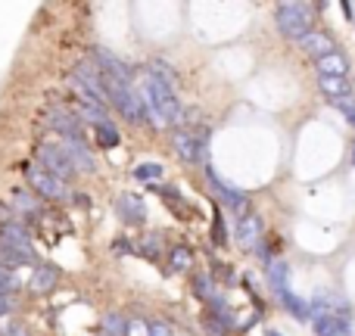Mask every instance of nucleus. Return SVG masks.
<instances>
[{
	"instance_id": "nucleus-1",
	"label": "nucleus",
	"mask_w": 355,
	"mask_h": 336,
	"mask_svg": "<svg viewBox=\"0 0 355 336\" xmlns=\"http://www.w3.org/2000/svg\"><path fill=\"white\" fill-rule=\"evenodd\" d=\"M144 100V109H147V118L156 125V128H168V125H184V109L175 97V87L166 85L159 75L147 72L141 75V87H137Z\"/></svg>"
},
{
	"instance_id": "nucleus-2",
	"label": "nucleus",
	"mask_w": 355,
	"mask_h": 336,
	"mask_svg": "<svg viewBox=\"0 0 355 336\" xmlns=\"http://www.w3.org/2000/svg\"><path fill=\"white\" fill-rule=\"evenodd\" d=\"M25 181H28V190L37 200H53V202L72 200V187H69L66 181H60V177H53L50 171H44L37 162L25 166Z\"/></svg>"
},
{
	"instance_id": "nucleus-3",
	"label": "nucleus",
	"mask_w": 355,
	"mask_h": 336,
	"mask_svg": "<svg viewBox=\"0 0 355 336\" xmlns=\"http://www.w3.org/2000/svg\"><path fill=\"white\" fill-rule=\"evenodd\" d=\"M275 19L281 35L290 37V41H302L312 31V6L306 3H277Z\"/></svg>"
},
{
	"instance_id": "nucleus-4",
	"label": "nucleus",
	"mask_w": 355,
	"mask_h": 336,
	"mask_svg": "<svg viewBox=\"0 0 355 336\" xmlns=\"http://www.w3.org/2000/svg\"><path fill=\"white\" fill-rule=\"evenodd\" d=\"M44 122H47V128L56 131L62 141H81V134H85V122H81L78 112L69 109V106H50Z\"/></svg>"
},
{
	"instance_id": "nucleus-5",
	"label": "nucleus",
	"mask_w": 355,
	"mask_h": 336,
	"mask_svg": "<svg viewBox=\"0 0 355 336\" xmlns=\"http://www.w3.org/2000/svg\"><path fill=\"white\" fill-rule=\"evenodd\" d=\"M206 131H190V128H175L172 131V147L178 153V159L184 162H200L206 156Z\"/></svg>"
},
{
	"instance_id": "nucleus-6",
	"label": "nucleus",
	"mask_w": 355,
	"mask_h": 336,
	"mask_svg": "<svg viewBox=\"0 0 355 336\" xmlns=\"http://www.w3.org/2000/svg\"><path fill=\"white\" fill-rule=\"evenodd\" d=\"M206 181H209V187H212V193L218 196V202H225L227 209H234L237 215H246V193L240 187H234V184H227L225 177L218 175L212 166H206Z\"/></svg>"
},
{
	"instance_id": "nucleus-7",
	"label": "nucleus",
	"mask_w": 355,
	"mask_h": 336,
	"mask_svg": "<svg viewBox=\"0 0 355 336\" xmlns=\"http://www.w3.org/2000/svg\"><path fill=\"white\" fill-rule=\"evenodd\" d=\"M35 162L44 171H50L53 177H60V181H66V184H69V177L75 175V168L69 166V159H66V153L60 150V143H37Z\"/></svg>"
},
{
	"instance_id": "nucleus-8",
	"label": "nucleus",
	"mask_w": 355,
	"mask_h": 336,
	"mask_svg": "<svg viewBox=\"0 0 355 336\" xmlns=\"http://www.w3.org/2000/svg\"><path fill=\"white\" fill-rule=\"evenodd\" d=\"M60 150L66 153L75 175H94V171H97V159H94L91 147H87L85 141H60Z\"/></svg>"
},
{
	"instance_id": "nucleus-9",
	"label": "nucleus",
	"mask_w": 355,
	"mask_h": 336,
	"mask_svg": "<svg viewBox=\"0 0 355 336\" xmlns=\"http://www.w3.org/2000/svg\"><path fill=\"white\" fill-rule=\"evenodd\" d=\"M309 318H349V302L343 296H331V293H321L315 296V302L309 306Z\"/></svg>"
},
{
	"instance_id": "nucleus-10",
	"label": "nucleus",
	"mask_w": 355,
	"mask_h": 336,
	"mask_svg": "<svg viewBox=\"0 0 355 336\" xmlns=\"http://www.w3.org/2000/svg\"><path fill=\"white\" fill-rule=\"evenodd\" d=\"M116 212L125 224H144L147 221V202L137 193H122L116 200Z\"/></svg>"
},
{
	"instance_id": "nucleus-11",
	"label": "nucleus",
	"mask_w": 355,
	"mask_h": 336,
	"mask_svg": "<svg viewBox=\"0 0 355 336\" xmlns=\"http://www.w3.org/2000/svg\"><path fill=\"white\" fill-rule=\"evenodd\" d=\"M35 262V246L31 243H6L0 240V265L3 268H19V265Z\"/></svg>"
},
{
	"instance_id": "nucleus-12",
	"label": "nucleus",
	"mask_w": 355,
	"mask_h": 336,
	"mask_svg": "<svg viewBox=\"0 0 355 336\" xmlns=\"http://www.w3.org/2000/svg\"><path fill=\"white\" fill-rule=\"evenodd\" d=\"M262 231H265L262 218H259V215H252V212H246L243 218L237 221V243L243 246V249H259Z\"/></svg>"
},
{
	"instance_id": "nucleus-13",
	"label": "nucleus",
	"mask_w": 355,
	"mask_h": 336,
	"mask_svg": "<svg viewBox=\"0 0 355 336\" xmlns=\"http://www.w3.org/2000/svg\"><path fill=\"white\" fill-rule=\"evenodd\" d=\"M10 209L25 221V218L41 212V200H37L28 187H19V190H12V196H10Z\"/></svg>"
},
{
	"instance_id": "nucleus-14",
	"label": "nucleus",
	"mask_w": 355,
	"mask_h": 336,
	"mask_svg": "<svg viewBox=\"0 0 355 336\" xmlns=\"http://www.w3.org/2000/svg\"><path fill=\"white\" fill-rule=\"evenodd\" d=\"M56 281H60V271L53 268V265H37L35 271H31V281H28V290L37 296L50 293V290L56 287Z\"/></svg>"
},
{
	"instance_id": "nucleus-15",
	"label": "nucleus",
	"mask_w": 355,
	"mask_h": 336,
	"mask_svg": "<svg viewBox=\"0 0 355 336\" xmlns=\"http://www.w3.org/2000/svg\"><path fill=\"white\" fill-rule=\"evenodd\" d=\"M300 47H302V53L315 56V60H321V56L334 53V41L324 35V31H309V35L300 41Z\"/></svg>"
},
{
	"instance_id": "nucleus-16",
	"label": "nucleus",
	"mask_w": 355,
	"mask_h": 336,
	"mask_svg": "<svg viewBox=\"0 0 355 336\" xmlns=\"http://www.w3.org/2000/svg\"><path fill=\"white\" fill-rule=\"evenodd\" d=\"M318 72L324 75V78H346V72H349V62H346L343 53H327L318 60Z\"/></svg>"
},
{
	"instance_id": "nucleus-17",
	"label": "nucleus",
	"mask_w": 355,
	"mask_h": 336,
	"mask_svg": "<svg viewBox=\"0 0 355 336\" xmlns=\"http://www.w3.org/2000/svg\"><path fill=\"white\" fill-rule=\"evenodd\" d=\"M315 336H352V324L349 318H318Z\"/></svg>"
},
{
	"instance_id": "nucleus-18",
	"label": "nucleus",
	"mask_w": 355,
	"mask_h": 336,
	"mask_svg": "<svg viewBox=\"0 0 355 336\" xmlns=\"http://www.w3.org/2000/svg\"><path fill=\"white\" fill-rule=\"evenodd\" d=\"M318 85H321V91H324V97H327V100L352 97V85H349L346 78H324V75H321Z\"/></svg>"
},
{
	"instance_id": "nucleus-19",
	"label": "nucleus",
	"mask_w": 355,
	"mask_h": 336,
	"mask_svg": "<svg viewBox=\"0 0 355 336\" xmlns=\"http://www.w3.org/2000/svg\"><path fill=\"white\" fill-rule=\"evenodd\" d=\"M287 281H290V268L284 258H275V262L268 265V283L275 293H284L287 290Z\"/></svg>"
},
{
	"instance_id": "nucleus-20",
	"label": "nucleus",
	"mask_w": 355,
	"mask_h": 336,
	"mask_svg": "<svg viewBox=\"0 0 355 336\" xmlns=\"http://www.w3.org/2000/svg\"><path fill=\"white\" fill-rule=\"evenodd\" d=\"M190 265H193V252H190V246H184V243L172 246V256H168V268H172L175 274H184V271H190Z\"/></svg>"
},
{
	"instance_id": "nucleus-21",
	"label": "nucleus",
	"mask_w": 355,
	"mask_h": 336,
	"mask_svg": "<svg viewBox=\"0 0 355 336\" xmlns=\"http://www.w3.org/2000/svg\"><path fill=\"white\" fill-rule=\"evenodd\" d=\"M281 296V306L287 308L293 318H300V321H309V302H302L296 293H290V290H284V293H277Z\"/></svg>"
},
{
	"instance_id": "nucleus-22",
	"label": "nucleus",
	"mask_w": 355,
	"mask_h": 336,
	"mask_svg": "<svg viewBox=\"0 0 355 336\" xmlns=\"http://www.w3.org/2000/svg\"><path fill=\"white\" fill-rule=\"evenodd\" d=\"M231 324H234L231 318H221V315H215V312L202 315V327H206L209 336H227V327Z\"/></svg>"
},
{
	"instance_id": "nucleus-23",
	"label": "nucleus",
	"mask_w": 355,
	"mask_h": 336,
	"mask_svg": "<svg viewBox=\"0 0 355 336\" xmlns=\"http://www.w3.org/2000/svg\"><path fill=\"white\" fill-rule=\"evenodd\" d=\"M94 134H97V147H103V150H112V147H119V131H116V125H100V128H94Z\"/></svg>"
},
{
	"instance_id": "nucleus-24",
	"label": "nucleus",
	"mask_w": 355,
	"mask_h": 336,
	"mask_svg": "<svg viewBox=\"0 0 355 336\" xmlns=\"http://www.w3.org/2000/svg\"><path fill=\"white\" fill-rule=\"evenodd\" d=\"M103 333L106 336H128V321L122 315H106L103 318Z\"/></svg>"
},
{
	"instance_id": "nucleus-25",
	"label": "nucleus",
	"mask_w": 355,
	"mask_h": 336,
	"mask_svg": "<svg viewBox=\"0 0 355 336\" xmlns=\"http://www.w3.org/2000/svg\"><path fill=\"white\" fill-rule=\"evenodd\" d=\"M135 177H137V181L153 184V181H159V177H162V166H159V162H141V166L135 168Z\"/></svg>"
},
{
	"instance_id": "nucleus-26",
	"label": "nucleus",
	"mask_w": 355,
	"mask_h": 336,
	"mask_svg": "<svg viewBox=\"0 0 355 336\" xmlns=\"http://www.w3.org/2000/svg\"><path fill=\"white\" fill-rule=\"evenodd\" d=\"M334 109H340L346 116V122L355 128V97H337V100H327Z\"/></svg>"
},
{
	"instance_id": "nucleus-27",
	"label": "nucleus",
	"mask_w": 355,
	"mask_h": 336,
	"mask_svg": "<svg viewBox=\"0 0 355 336\" xmlns=\"http://www.w3.org/2000/svg\"><path fill=\"white\" fill-rule=\"evenodd\" d=\"M193 293L196 296H200V299H212V296H215V290H212V277H209V274H196L193 277Z\"/></svg>"
},
{
	"instance_id": "nucleus-28",
	"label": "nucleus",
	"mask_w": 355,
	"mask_h": 336,
	"mask_svg": "<svg viewBox=\"0 0 355 336\" xmlns=\"http://www.w3.org/2000/svg\"><path fill=\"white\" fill-rule=\"evenodd\" d=\"M159 243H162V237H159V233H150V237L141 243V246H144V256L156 258V256H159Z\"/></svg>"
},
{
	"instance_id": "nucleus-29",
	"label": "nucleus",
	"mask_w": 355,
	"mask_h": 336,
	"mask_svg": "<svg viewBox=\"0 0 355 336\" xmlns=\"http://www.w3.org/2000/svg\"><path fill=\"white\" fill-rule=\"evenodd\" d=\"M147 336H175L172 327L166 324V321H150L147 324Z\"/></svg>"
},
{
	"instance_id": "nucleus-30",
	"label": "nucleus",
	"mask_w": 355,
	"mask_h": 336,
	"mask_svg": "<svg viewBox=\"0 0 355 336\" xmlns=\"http://www.w3.org/2000/svg\"><path fill=\"white\" fill-rule=\"evenodd\" d=\"M12 287H16V277H12V271L0 265V293H10Z\"/></svg>"
},
{
	"instance_id": "nucleus-31",
	"label": "nucleus",
	"mask_w": 355,
	"mask_h": 336,
	"mask_svg": "<svg viewBox=\"0 0 355 336\" xmlns=\"http://www.w3.org/2000/svg\"><path fill=\"white\" fill-rule=\"evenodd\" d=\"M215 243L225 246L227 237H225V221H221V215H215Z\"/></svg>"
},
{
	"instance_id": "nucleus-32",
	"label": "nucleus",
	"mask_w": 355,
	"mask_h": 336,
	"mask_svg": "<svg viewBox=\"0 0 355 336\" xmlns=\"http://www.w3.org/2000/svg\"><path fill=\"white\" fill-rule=\"evenodd\" d=\"M265 336H281V333H277V330H265Z\"/></svg>"
},
{
	"instance_id": "nucleus-33",
	"label": "nucleus",
	"mask_w": 355,
	"mask_h": 336,
	"mask_svg": "<svg viewBox=\"0 0 355 336\" xmlns=\"http://www.w3.org/2000/svg\"><path fill=\"white\" fill-rule=\"evenodd\" d=\"M349 16H352V22H355V6H352V12H349Z\"/></svg>"
},
{
	"instance_id": "nucleus-34",
	"label": "nucleus",
	"mask_w": 355,
	"mask_h": 336,
	"mask_svg": "<svg viewBox=\"0 0 355 336\" xmlns=\"http://www.w3.org/2000/svg\"><path fill=\"white\" fill-rule=\"evenodd\" d=\"M352 162H355V147H352Z\"/></svg>"
},
{
	"instance_id": "nucleus-35",
	"label": "nucleus",
	"mask_w": 355,
	"mask_h": 336,
	"mask_svg": "<svg viewBox=\"0 0 355 336\" xmlns=\"http://www.w3.org/2000/svg\"><path fill=\"white\" fill-rule=\"evenodd\" d=\"M100 336H106V333H100Z\"/></svg>"
}]
</instances>
